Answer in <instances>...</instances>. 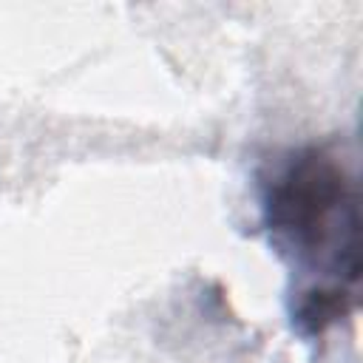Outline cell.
<instances>
[{
    "label": "cell",
    "instance_id": "cell-1",
    "mask_svg": "<svg viewBox=\"0 0 363 363\" xmlns=\"http://www.w3.org/2000/svg\"><path fill=\"white\" fill-rule=\"evenodd\" d=\"M261 224L272 250L301 275L289 318L301 337H320L357 306V182L323 145H306L261 179Z\"/></svg>",
    "mask_w": 363,
    "mask_h": 363
}]
</instances>
